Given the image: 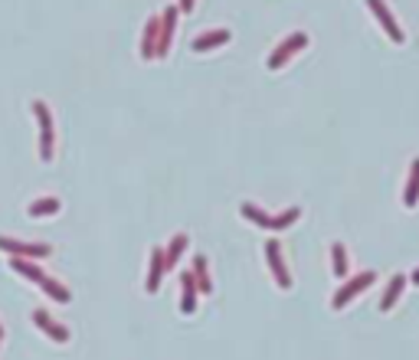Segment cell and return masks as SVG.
<instances>
[{"instance_id": "obj_16", "label": "cell", "mask_w": 419, "mask_h": 360, "mask_svg": "<svg viewBox=\"0 0 419 360\" xmlns=\"http://www.w3.org/2000/svg\"><path fill=\"white\" fill-rule=\"evenodd\" d=\"M403 288H406V276H393L387 282V292H383V298H380V311H390V308L399 301V295H403Z\"/></svg>"}, {"instance_id": "obj_15", "label": "cell", "mask_w": 419, "mask_h": 360, "mask_svg": "<svg viewBox=\"0 0 419 360\" xmlns=\"http://www.w3.org/2000/svg\"><path fill=\"white\" fill-rule=\"evenodd\" d=\"M239 216L249 223H256V226H262V230H275V216L262 213L256 203H243V207H239Z\"/></svg>"}, {"instance_id": "obj_24", "label": "cell", "mask_w": 419, "mask_h": 360, "mask_svg": "<svg viewBox=\"0 0 419 360\" xmlns=\"http://www.w3.org/2000/svg\"><path fill=\"white\" fill-rule=\"evenodd\" d=\"M177 10H183V13H194L197 10V0H181V7Z\"/></svg>"}, {"instance_id": "obj_2", "label": "cell", "mask_w": 419, "mask_h": 360, "mask_svg": "<svg viewBox=\"0 0 419 360\" xmlns=\"http://www.w3.org/2000/svg\"><path fill=\"white\" fill-rule=\"evenodd\" d=\"M0 253H7L10 259H46L53 253V246L46 243H20V239H10V236H0Z\"/></svg>"}, {"instance_id": "obj_22", "label": "cell", "mask_w": 419, "mask_h": 360, "mask_svg": "<svg viewBox=\"0 0 419 360\" xmlns=\"http://www.w3.org/2000/svg\"><path fill=\"white\" fill-rule=\"evenodd\" d=\"M53 128L49 131H40V158L43 160H53V154H56V144H53Z\"/></svg>"}, {"instance_id": "obj_14", "label": "cell", "mask_w": 419, "mask_h": 360, "mask_svg": "<svg viewBox=\"0 0 419 360\" xmlns=\"http://www.w3.org/2000/svg\"><path fill=\"white\" fill-rule=\"evenodd\" d=\"M181 288H183L181 311H183V315H194V311H197V282H194L190 272H183V276H181Z\"/></svg>"}, {"instance_id": "obj_17", "label": "cell", "mask_w": 419, "mask_h": 360, "mask_svg": "<svg viewBox=\"0 0 419 360\" xmlns=\"http://www.w3.org/2000/svg\"><path fill=\"white\" fill-rule=\"evenodd\" d=\"M403 203H406V207H416V203H419V158L413 160V167H409L406 190H403Z\"/></svg>"}, {"instance_id": "obj_26", "label": "cell", "mask_w": 419, "mask_h": 360, "mask_svg": "<svg viewBox=\"0 0 419 360\" xmlns=\"http://www.w3.org/2000/svg\"><path fill=\"white\" fill-rule=\"evenodd\" d=\"M0 340H3V328H0Z\"/></svg>"}, {"instance_id": "obj_7", "label": "cell", "mask_w": 419, "mask_h": 360, "mask_svg": "<svg viewBox=\"0 0 419 360\" xmlns=\"http://www.w3.org/2000/svg\"><path fill=\"white\" fill-rule=\"evenodd\" d=\"M33 324H36L40 331H46V334H49L53 340H59V344H66V340H69V328H63V324H59L53 315H46V311H40V308L33 311Z\"/></svg>"}, {"instance_id": "obj_9", "label": "cell", "mask_w": 419, "mask_h": 360, "mask_svg": "<svg viewBox=\"0 0 419 360\" xmlns=\"http://www.w3.org/2000/svg\"><path fill=\"white\" fill-rule=\"evenodd\" d=\"M164 249L161 246H154L151 249V269H148V295H158L161 292V278H164Z\"/></svg>"}, {"instance_id": "obj_4", "label": "cell", "mask_w": 419, "mask_h": 360, "mask_svg": "<svg viewBox=\"0 0 419 360\" xmlns=\"http://www.w3.org/2000/svg\"><path fill=\"white\" fill-rule=\"evenodd\" d=\"M266 262H269V272H272V278H275V285L291 288V276H289V269H285V259H282V246L275 243V239L266 243Z\"/></svg>"}, {"instance_id": "obj_23", "label": "cell", "mask_w": 419, "mask_h": 360, "mask_svg": "<svg viewBox=\"0 0 419 360\" xmlns=\"http://www.w3.org/2000/svg\"><path fill=\"white\" fill-rule=\"evenodd\" d=\"M298 216H301L298 207H289V210L282 213V216H275V233H279V230H289V226L298 220Z\"/></svg>"}, {"instance_id": "obj_18", "label": "cell", "mask_w": 419, "mask_h": 360, "mask_svg": "<svg viewBox=\"0 0 419 360\" xmlns=\"http://www.w3.org/2000/svg\"><path fill=\"white\" fill-rule=\"evenodd\" d=\"M40 285H43V292L49 298H53V301H59V305H69V301H73V292H69V288L63 285V282H56V278H49L46 276L43 282H40Z\"/></svg>"}, {"instance_id": "obj_6", "label": "cell", "mask_w": 419, "mask_h": 360, "mask_svg": "<svg viewBox=\"0 0 419 360\" xmlns=\"http://www.w3.org/2000/svg\"><path fill=\"white\" fill-rule=\"evenodd\" d=\"M177 7H167L161 13V36H158V59L171 53V43H174V30H177Z\"/></svg>"}, {"instance_id": "obj_13", "label": "cell", "mask_w": 419, "mask_h": 360, "mask_svg": "<svg viewBox=\"0 0 419 360\" xmlns=\"http://www.w3.org/2000/svg\"><path fill=\"white\" fill-rule=\"evenodd\" d=\"M190 276H194L197 292H200V295H210V292H213V282H210V272H206V255H194V269H190Z\"/></svg>"}, {"instance_id": "obj_10", "label": "cell", "mask_w": 419, "mask_h": 360, "mask_svg": "<svg viewBox=\"0 0 419 360\" xmlns=\"http://www.w3.org/2000/svg\"><path fill=\"white\" fill-rule=\"evenodd\" d=\"M229 36H233L229 30H206V33H200V36L194 40V53H210V50H216V46H226Z\"/></svg>"}, {"instance_id": "obj_1", "label": "cell", "mask_w": 419, "mask_h": 360, "mask_svg": "<svg viewBox=\"0 0 419 360\" xmlns=\"http://www.w3.org/2000/svg\"><path fill=\"white\" fill-rule=\"evenodd\" d=\"M374 282H376V272H357L354 278H347L344 285L337 288V295L331 298V308H334V311H341V308H347L357 295H360V292H367V288L374 285Z\"/></svg>"}, {"instance_id": "obj_25", "label": "cell", "mask_w": 419, "mask_h": 360, "mask_svg": "<svg viewBox=\"0 0 419 360\" xmlns=\"http://www.w3.org/2000/svg\"><path fill=\"white\" fill-rule=\"evenodd\" d=\"M413 285H419V269H416V272H413Z\"/></svg>"}, {"instance_id": "obj_19", "label": "cell", "mask_w": 419, "mask_h": 360, "mask_svg": "<svg viewBox=\"0 0 419 360\" xmlns=\"http://www.w3.org/2000/svg\"><path fill=\"white\" fill-rule=\"evenodd\" d=\"M59 207H63V203L56 200V197H43V200H33L30 207H26V213L40 220V216H56V213H59Z\"/></svg>"}, {"instance_id": "obj_20", "label": "cell", "mask_w": 419, "mask_h": 360, "mask_svg": "<svg viewBox=\"0 0 419 360\" xmlns=\"http://www.w3.org/2000/svg\"><path fill=\"white\" fill-rule=\"evenodd\" d=\"M331 265H334V276H341V278L351 276V265H347V249H344V243H331Z\"/></svg>"}, {"instance_id": "obj_12", "label": "cell", "mask_w": 419, "mask_h": 360, "mask_svg": "<svg viewBox=\"0 0 419 360\" xmlns=\"http://www.w3.org/2000/svg\"><path fill=\"white\" fill-rule=\"evenodd\" d=\"M10 269L17 272V276H23V278H30V282H43V269H40V262L36 259H10Z\"/></svg>"}, {"instance_id": "obj_5", "label": "cell", "mask_w": 419, "mask_h": 360, "mask_svg": "<svg viewBox=\"0 0 419 360\" xmlns=\"http://www.w3.org/2000/svg\"><path fill=\"white\" fill-rule=\"evenodd\" d=\"M367 7H370V13L376 17V23L387 30V36L393 43H403V30H399V23L393 20V13H390V7L383 3V0H367Z\"/></svg>"}, {"instance_id": "obj_21", "label": "cell", "mask_w": 419, "mask_h": 360, "mask_svg": "<svg viewBox=\"0 0 419 360\" xmlns=\"http://www.w3.org/2000/svg\"><path fill=\"white\" fill-rule=\"evenodd\" d=\"M30 108H33V115H36V121H40V131H49V128H53V115H49V105L36 98V102H33Z\"/></svg>"}, {"instance_id": "obj_8", "label": "cell", "mask_w": 419, "mask_h": 360, "mask_svg": "<svg viewBox=\"0 0 419 360\" xmlns=\"http://www.w3.org/2000/svg\"><path fill=\"white\" fill-rule=\"evenodd\" d=\"M158 36H161V17H151L141 36V59H158Z\"/></svg>"}, {"instance_id": "obj_3", "label": "cell", "mask_w": 419, "mask_h": 360, "mask_svg": "<svg viewBox=\"0 0 419 360\" xmlns=\"http://www.w3.org/2000/svg\"><path fill=\"white\" fill-rule=\"evenodd\" d=\"M305 46H308V33H301V30H298V33H291L289 40H282L279 46H275V50L269 53L266 66H269V69H282V66L289 63V59H291L295 53H301Z\"/></svg>"}, {"instance_id": "obj_11", "label": "cell", "mask_w": 419, "mask_h": 360, "mask_svg": "<svg viewBox=\"0 0 419 360\" xmlns=\"http://www.w3.org/2000/svg\"><path fill=\"white\" fill-rule=\"evenodd\" d=\"M187 233H177L171 239V246H164V269L171 272V269H177V262H181V255H183V249H187Z\"/></svg>"}]
</instances>
